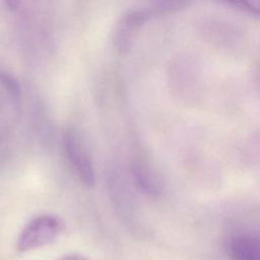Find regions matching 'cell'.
Segmentation results:
<instances>
[{"label":"cell","mask_w":260,"mask_h":260,"mask_svg":"<svg viewBox=\"0 0 260 260\" xmlns=\"http://www.w3.org/2000/svg\"><path fill=\"white\" fill-rule=\"evenodd\" d=\"M65 230L61 218L55 215H40L31 219L20 232L17 251L24 253L54 243Z\"/></svg>","instance_id":"obj_1"},{"label":"cell","mask_w":260,"mask_h":260,"mask_svg":"<svg viewBox=\"0 0 260 260\" xmlns=\"http://www.w3.org/2000/svg\"><path fill=\"white\" fill-rule=\"evenodd\" d=\"M63 150L71 169L81 183L87 187H93L95 183L93 165L82 138L75 128L70 127L64 132Z\"/></svg>","instance_id":"obj_2"},{"label":"cell","mask_w":260,"mask_h":260,"mask_svg":"<svg viewBox=\"0 0 260 260\" xmlns=\"http://www.w3.org/2000/svg\"><path fill=\"white\" fill-rule=\"evenodd\" d=\"M149 15L146 11L133 10L127 12L119 20L115 35L114 42L119 50H125L129 47L133 34L148 19Z\"/></svg>","instance_id":"obj_3"},{"label":"cell","mask_w":260,"mask_h":260,"mask_svg":"<svg viewBox=\"0 0 260 260\" xmlns=\"http://www.w3.org/2000/svg\"><path fill=\"white\" fill-rule=\"evenodd\" d=\"M228 253L233 260H260V236L239 235L230 240Z\"/></svg>","instance_id":"obj_4"},{"label":"cell","mask_w":260,"mask_h":260,"mask_svg":"<svg viewBox=\"0 0 260 260\" xmlns=\"http://www.w3.org/2000/svg\"><path fill=\"white\" fill-rule=\"evenodd\" d=\"M132 172L136 186L142 192L149 195H153L158 192V186L155 181V178L149 171L147 166L137 160L133 164Z\"/></svg>","instance_id":"obj_5"},{"label":"cell","mask_w":260,"mask_h":260,"mask_svg":"<svg viewBox=\"0 0 260 260\" xmlns=\"http://www.w3.org/2000/svg\"><path fill=\"white\" fill-rule=\"evenodd\" d=\"M228 3L246 10L255 15H260V0H224Z\"/></svg>","instance_id":"obj_6"},{"label":"cell","mask_w":260,"mask_h":260,"mask_svg":"<svg viewBox=\"0 0 260 260\" xmlns=\"http://www.w3.org/2000/svg\"><path fill=\"white\" fill-rule=\"evenodd\" d=\"M190 0H153L155 7L159 11L170 12L184 7Z\"/></svg>","instance_id":"obj_7"},{"label":"cell","mask_w":260,"mask_h":260,"mask_svg":"<svg viewBox=\"0 0 260 260\" xmlns=\"http://www.w3.org/2000/svg\"><path fill=\"white\" fill-rule=\"evenodd\" d=\"M61 260H89L81 255H68V256H65L63 257Z\"/></svg>","instance_id":"obj_8"}]
</instances>
